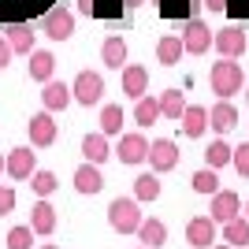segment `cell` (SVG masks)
Here are the masks:
<instances>
[{
  "mask_svg": "<svg viewBox=\"0 0 249 249\" xmlns=\"http://www.w3.org/2000/svg\"><path fill=\"white\" fill-rule=\"evenodd\" d=\"M208 86H212V93L227 97V101L234 93H242V86H246L242 63H234L231 56H219V63H212V71H208Z\"/></svg>",
  "mask_w": 249,
  "mask_h": 249,
  "instance_id": "obj_1",
  "label": "cell"
},
{
  "mask_svg": "<svg viewBox=\"0 0 249 249\" xmlns=\"http://www.w3.org/2000/svg\"><path fill=\"white\" fill-rule=\"evenodd\" d=\"M108 223H112L115 234H138V227L145 223L142 208H138V197H115L108 205Z\"/></svg>",
  "mask_w": 249,
  "mask_h": 249,
  "instance_id": "obj_2",
  "label": "cell"
},
{
  "mask_svg": "<svg viewBox=\"0 0 249 249\" xmlns=\"http://www.w3.org/2000/svg\"><path fill=\"white\" fill-rule=\"evenodd\" d=\"M115 156H119V164H145V160H149V138L142 134V130L119 134V142H115Z\"/></svg>",
  "mask_w": 249,
  "mask_h": 249,
  "instance_id": "obj_3",
  "label": "cell"
},
{
  "mask_svg": "<svg viewBox=\"0 0 249 249\" xmlns=\"http://www.w3.org/2000/svg\"><path fill=\"white\" fill-rule=\"evenodd\" d=\"M41 34L49 41H67L74 34V15L67 8H49L41 15Z\"/></svg>",
  "mask_w": 249,
  "mask_h": 249,
  "instance_id": "obj_4",
  "label": "cell"
},
{
  "mask_svg": "<svg viewBox=\"0 0 249 249\" xmlns=\"http://www.w3.org/2000/svg\"><path fill=\"white\" fill-rule=\"evenodd\" d=\"M182 41H186V52H190V56H205L208 49H216V34L208 30V22L186 19V26H182Z\"/></svg>",
  "mask_w": 249,
  "mask_h": 249,
  "instance_id": "obj_5",
  "label": "cell"
},
{
  "mask_svg": "<svg viewBox=\"0 0 249 249\" xmlns=\"http://www.w3.org/2000/svg\"><path fill=\"white\" fill-rule=\"evenodd\" d=\"M74 101L86 104V108H93V104H101L104 97V78L97 71H78V78H74Z\"/></svg>",
  "mask_w": 249,
  "mask_h": 249,
  "instance_id": "obj_6",
  "label": "cell"
},
{
  "mask_svg": "<svg viewBox=\"0 0 249 249\" xmlns=\"http://www.w3.org/2000/svg\"><path fill=\"white\" fill-rule=\"evenodd\" d=\"M26 130H30L34 149H49V145H56V134H60V126H56V119H52V112H49V108L34 115Z\"/></svg>",
  "mask_w": 249,
  "mask_h": 249,
  "instance_id": "obj_7",
  "label": "cell"
},
{
  "mask_svg": "<svg viewBox=\"0 0 249 249\" xmlns=\"http://www.w3.org/2000/svg\"><path fill=\"white\" fill-rule=\"evenodd\" d=\"M216 234H219V223L212 216H194L186 223V242L194 249H208L212 242H216Z\"/></svg>",
  "mask_w": 249,
  "mask_h": 249,
  "instance_id": "obj_8",
  "label": "cell"
},
{
  "mask_svg": "<svg viewBox=\"0 0 249 249\" xmlns=\"http://www.w3.org/2000/svg\"><path fill=\"white\" fill-rule=\"evenodd\" d=\"M149 164H153L156 175L171 171V167L178 164V145L171 142V138H156L153 145H149Z\"/></svg>",
  "mask_w": 249,
  "mask_h": 249,
  "instance_id": "obj_9",
  "label": "cell"
},
{
  "mask_svg": "<svg viewBox=\"0 0 249 249\" xmlns=\"http://www.w3.org/2000/svg\"><path fill=\"white\" fill-rule=\"evenodd\" d=\"M208 212H212V219L223 227V223H231V219L242 212V201H238L234 190H219V194H212V208H208Z\"/></svg>",
  "mask_w": 249,
  "mask_h": 249,
  "instance_id": "obj_10",
  "label": "cell"
},
{
  "mask_svg": "<svg viewBox=\"0 0 249 249\" xmlns=\"http://www.w3.org/2000/svg\"><path fill=\"white\" fill-rule=\"evenodd\" d=\"M34 149H11L8 153V178H15V182H26V178H34V171H37V167H34Z\"/></svg>",
  "mask_w": 249,
  "mask_h": 249,
  "instance_id": "obj_11",
  "label": "cell"
},
{
  "mask_svg": "<svg viewBox=\"0 0 249 249\" xmlns=\"http://www.w3.org/2000/svg\"><path fill=\"white\" fill-rule=\"evenodd\" d=\"M145 93H149V71L142 63H126L123 67V97L138 101V97H145Z\"/></svg>",
  "mask_w": 249,
  "mask_h": 249,
  "instance_id": "obj_12",
  "label": "cell"
},
{
  "mask_svg": "<svg viewBox=\"0 0 249 249\" xmlns=\"http://www.w3.org/2000/svg\"><path fill=\"white\" fill-rule=\"evenodd\" d=\"M216 52L238 60L242 52H246V34H242V26H223V30H216Z\"/></svg>",
  "mask_w": 249,
  "mask_h": 249,
  "instance_id": "obj_13",
  "label": "cell"
},
{
  "mask_svg": "<svg viewBox=\"0 0 249 249\" xmlns=\"http://www.w3.org/2000/svg\"><path fill=\"white\" fill-rule=\"evenodd\" d=\"M182 52H186L182 34H164V37L156 41V60L164 63V67H175V63H182Z\"/></svg>",
  "mask_w": 249,
  "mask_h": 249,
  "instance_id": "obj_14",
  "label": "cell"
},
{
  "mask_svg": "<svg viewBox=\"0 0 249 249\" xmlns=\"http://www.w3.org/2000/svg\"><path fill=\"white\" fill-rule=\"evenodd\" d=\"M74 190L78 194H101L104 190V175H101V164L86 160L78 171H74Z\"/></svg>",
  "mask_w": 249,
  "mask_h": 249,
  "instance_id": "obj_15",
  "label": "cell"
},
{
  "mask_svg": "<svg viewBox=\"0 0 249 249\" xmlns=\"http://www.w3.org/2000/svg\"><path fill=\"white\" fill-rule=\"evenodd\" d=\"M126 56H130V49H126V41L119 37V34L104 37V45H101V60H104V67L123 71V67H126Z\"/></svg>",
  "mask_w": 249,
  "mask_h": 249,
  "instance_id": "obj_16",
  "label": "cell"
},
{
  "mask_svg": "<svg viewBox=\"0 0 249 249\" xmlns=\"http://www.w3.org/2000/svg\"><path fill=\"white\" fill-rule=\"evenodd\" d=\"M208 119H212V130L227 134V130H234V126H238V108H234L227 97H219V104H212V108H208Z\"/></svg>",
  "mask_w": 249,
  "mask_h": 249,
  "instance_id": "obj_17",
  "label": "cell"
},
{
  "mask_svg": "<svg viewBox=\"0 0 249 249\" xmlns=\"http://www.w3.org/2000/svg\"><path fill=\"white\" fill-rule=\"evenodd\" d=\"M178 126H182V134L186 138H201L212 126V119H208V108H201V104H190L186 112H182V119H178Z\"/></svg>",
  "mask_w": 249,
  "mask_h": 249,
  "instance_id": "obj_18",
  "label": "cell"
},
{
  "mask_svg": "<svg viewBox=\"0 0 249 249\" xmlns=\"http://www.w3.org/2000/svg\"><path fill=\"white\" fill-rule=\"evenodd\" d=\"M71 101H74V89H71V86L56 82V78H52V82H45V89H41V104L49 108V112H63V108H67Z\"/></svg>",
  "mask_w": 249,
  "mask_h": 249,
  "instance_id": "obj_19",
  "label": "cell"
},
{
  "mask_svg": "<svg viewBox=\"0 0 249 249\" xmlns=\"http://www.w3.org/2000/svg\"><path fill=\"white\" fill-rule=\"evenodd\" d=\"M52 71H56V56L49 49H34L30 52V78L34 82H52Z\"/></svg>",
  "mask_w": 249,
  "mask_h": 249,
  "instance_id": "obj_20",
  "label": "cell"
},
{
  "mask_svg": "<svg viewBox=\"0 0 249 249\" xmlns=\"http://www.w3.org/2000/svg\"><path fill=\"white\" fill-rule=\"evenodd\" d=\"M8 41H11V49L15 52H22V56H30L34 52V26L30 22H8Z\"/></svg>",
  "mask_w": 249,
  "mask_h": 249,
  "instance_id": "obj_21",
  "label": "cell"
},
{
  "mask_svg": "<svg viewBox=\"0 0 249 249\" xmlns=\"http://www.w3.org/2000/svg\"><path fill=\"white\" fill-rule=\"evenodd\" d=\"M160 115H164L160 97H149V93H145V97H138V101H134V123H138V126H153Z\"/></svg>",
  "mask_w": 249,
  "mask_h": 249,
  "instance_id": "obj_22",
  "label": "cell"
},
{
  "mask_svg": "<svg viewBox=\"0 0 249 249\" xmlns=\"http://www.w3.org/2000/svg\"><path fill=\"white\" fill-rule=\"evenodd\" d=\"M30 227L37 231V234H52V231H56V208H52L45 197L34 205V212H30Z\"/></svg>",
  "mask_w": 249,
  "mask_h": 249,
  "instance_id": "obj_23",
  "label": "cell"
},
{
  "mask_svg": "<svg viewBox=\"0 0 249 249\" xmlns=\"http://www.w3.org/2000/svg\"><path fill=\"white\" fill-rule=\"evenodd\" d=\"M82 156L86 160H93V164H104L108 156H112V149H108V134H86L82 138Z\"/></svg>",
  "mask_w": 249,
  "mask_h": 249,
  "instance_id": "obj_24",
  "label": "cell"
},
{
  "mask_svg": "<svg viewBox=\"0 0 249 249\" xmlns=\"http://www.w3.org/2000/svg\"><path fill=\"white\" fill-rule=\"evenodd\" d=\"M138 242L149 249H160L167 242V227H164V219H145L142 227H138Z\"/></svg>",
  "mask_w": 249,
  "mask_h": 249,
  "instance_id": "obj_25",
  "label": "cell"
},
{
  "mask_svg": "<svg viewBox=\"0 0 249 249\" xmlns=\"http://www.w3.org/2000/svg\"><path fill=\"white\" fill-rule=\"evenodd\" d=\"M160 108H164V119H175L178 123L190 104L182 101V89H164V93H160Z\"/></svg>",
  "mask_w": 249,
  "mask_h": 249,
  "instance_id": "obj_26",
  "label": "cell"
},
{
  "mask_svg": "<svg viewBox=\"0 0 249 249\" xmlns=\"http://www.w3.org/2000/svg\"><path fill=\"white\" fill-rule=\"evenodd\" d=\"M205 164H208V167H216V171H219L223 164H234V149H231L223 138H216V142L205 149Z\"/></svg>",
  "mask_w": 249,
  "mask_h": 249,
  "instance_id": "obj_27",
  "label": "cell"
},
{
  "mask_svg": "<svg viewBox=\"0 0 249 249\" xmlns=\"http://www.w3.org/2000/svg\"><path fill=\"white\" fill-rule=\"evenodd\" d=\"M223 242L231 246H249V216H234L231 223H223Z\"/></svg>",
  "mask_w": 249,
  "mask_h": 249,
  "instance_id": "obj_28",
  "label": "cell"
},
{
  "mask_svg": "<svg viewBox=\"0 0 249 249\" xmlns=\"http://www.w3.org/2000/svg\"><path fill=\"white\" fill-rule=\"evenodd\" d=\"M134 197L138 201H156L160 197V178H156V171H145V175L134 178Z\"/></svg>",
  "mask_w": 249,
  "mask_h": 249,
  "instance_id": "obj_29",
  "label": "cell"
},
{
  "mask_svg": "<svg viewBox=\"0 0 249 249\" xmlns=\"http://www.w3.org/2000/svg\"><path fill=\"white\" fill-rule=\"evenodd\" d=\"M101 130L104 134H123V104H104L101 108Z\"/></svg>",
  "mask_w": 249,
  "mask_h": 249,
  "instance_id": "obj_30",
  "label": "cell"
},
{
  "mask_svg": "<svg viewBox=\"0 0 249 249\" xmlns=\"http://www.w3.org/2000/svg\"><path fill=\"white\" fill-rule=\"evenodd\" d=\"M190 186L197 190V194H219V178H216V167H201V171H194V178H190Z\"/></svg>",
  "mask_w": 249,
  "mask_h": 249,
  "instance_id": "obj_31",
  "label": "cell"
},
{
  "mask_svg": "<svg viewBox=\"0 0 249 249\" xmlns=\"http://www.w3.org/2000/svg\"><path fill=\"white\" fill-rule=\"evenodd\" d=\"M34 234L37 231L26 223V227H11L8 231V249H34Z\"/></svg>",
  "mask_w": 249,
  "mask_h": 249,
  "instance_id": "obj_32",
  "label": "cell"
},
{
  "mask_svg": "<svg viewBox=\"0 0 249 249\" xmlns=\"http://www.w3.org/2000/svg\"><path fill=\"white\" fill-rule=\"evenodd\" d=\"M30 186H34L37 197H49V194H56V175H52V171H34Z\"/></svg>",
  "mask_w": 249,
  "mask_h": 249,
  "instance_id": "obj_33",
  "label": "cell"
},
{
  "mask_svg": "<svg viewBox=\"0 0 249 249\" xmlns=\"http://www.w3.org/2000/svg\"><path fill=\"white\" fill-rule=\"evenodd\" d=\"M234 171H238L242 178H249V142L234 149Z\"/></svg>",
  "mask_w": 249,
  "mask_h": 249,
  "instance_id": "obj_34",
  "label": "cell"
},
{
  "mask_svg": "<svg viewBox=\"0 0 249 249\" xmlns=\"http://www.w3.org/2000/svg\"><path fill=\"white\" fill-rule=\"evenodd\" d=\"M78 11L93 15V19H104V0H78Z\"/></svg>",
  "mask_w": 249,
  "mask_h": 249,
  "instance_id": "obj_35",
  "label": "cell"
},
{
  "mask_svg": "<svg viewBox=\"0 0 249 249\" xmlns=\"http://www.w3.org/2000/svg\"><path fill=\"white\" fill-rule=\"evenodd\" d=\"M11 208H15V190H11V186H0V216H8Z\"/></svg>",
  "mask_w": 249,
  "mask_h": 249,
  "instance_id": "obj_36",
  "label": "cell"
},
{
  "mask_svg": "<svg viewBox=\"0 0 249 249\" xmlns=\"http://www.w3.org/2000/svg\"><path fill=\"white\" fill-rule=\"evenodd\" d=\"M11 56H15V49H11V41H8V34H0V71L11 63Z\"/></svg>",
  "mask_w": 249,
  "mask_h": 249,
  "instance_id": "obj_37",
  "label": "cell"
},
{
  "mask_svg": "<svg viewBox=\"0 0 249 249\" xmlns=\"http://www.w3.org/2000/svg\"><path fill=\"white\" fill-rule=\"evenodd\" d=\"M205 8L219 15V11H227V8H231V0H205Z\"/></svg>",
  "mask_w": 249,
  "mask_h": 249,
  "instance_id": "obj_38",
  "label": "cell"
},
{
  "mask_svg": "<svg viewBox=\"0 0 249 249\" xmlns=\"http://www.w3.org/2000/svg\"><path fill=\"white\" fill-rule=\"evenodd\" d=\"M4 171H8V156L0 153V175H4Z\"/></svg>",
  "mask_w": 249,
  "mask_h": 249,
  "instance_id": "obj_39",
  "label": "cell"
},
{
  "mask_svg": "<svg viewBox=\"0 0 249 249\" xmlns=\"http://www.w3.org/2000/svg\"><path fill=\"white\" fill-rule=\"evenodd\" d=\"M126 8H138V4H145V0H123Z\"/></svg>",
  "mask_w": 249,
  "mask_h": 249,
  "instance_id": "obj_40",
  "label": "cell"
},
{
  "mask_svg": "<svg viewBox=\"0 0 249 249\" xmlns=\"http://www.w3.org/2000/svg\"><path fill=\"white\" fill-rule=\"evenodd\" d=\"M216 249H238V246H231V242H227V246H216Z\"/></svg>",
  "mask_w": 249,
  "mask_h": 249,
  "instance_id": "obj_41",
  "label": "cell"
},
{
  "mask_svg": "<svg viewBox=\"0 0 249 249\" xmlns=\"http://www.w3.org/2000/svg\"><path fill=\"white\" fill-rule=\"evenodd\" d=\"M41 249H56V246H52V242H49V246H41Z\"/></svg>",
  "mask_w": 249,
  "mask_h": 249,
  "instance_id": "obj_42",
  "label": "cell"
},
{
  "mask_svg": "<svg viewBox=\"0 0 249 249\" xmlns=\"http://www.w3.org/2000/svg\"><path fill=\"white\" fill-rule=\"evenodd\" d=\"M246 104H249V89H246Z\"/></svg>",
  "mask_w": 249,
  "mask_h": 249,
  "instance_id": "obj_43",
  "label": "cell"
},
{
  "mask_svg": "<svg viewBox=\"0 0 249 249\" xmlns=\"http://www.w3.org/2000/svg\"><path fill=\"white\" fill-rule=\"evenodd\" d=\"M246 216H249V205H246Z\"/></svg>",
  "mask_w": 249,
  "mask_h": 249,
  "instance_id": "obj_44",
  "label": "cell"
},
{
  "mask_svg": "<svg viewBox=\"0 0 249 249\" xmlns=\"http://www.w3.org/2000/svg\"><path fill=\"white\" fill-rule=\"evenodd\" d=\"M142 249H149V246H142Z\"/></svg>",
  "mask_w": 249,
  "mask_h": 249,
  "instance_id": "obj_45",
  "label": "cell"
}]
</instances>
